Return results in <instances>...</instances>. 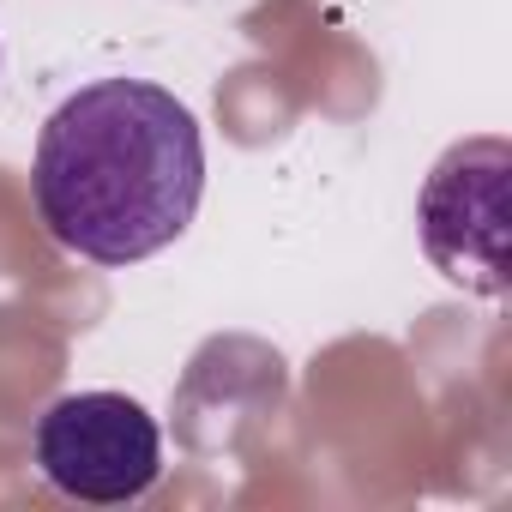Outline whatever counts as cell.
Segmentation results:
<instances>
[{
  "instance_id": "6da1fadb",
  "label": "cell",
  "mask_w": 512,
  "mask_h": 512,
  "mask_svg": "<svg viewBox=\"0 0 512 512\" xmlns=\"http://www.w3.org/2000/svg\"><path fill=\"white\" fill-rule=\"evenodd\" d=\"M31 193L67 253L91 266H139L181 241L199 211V121L163 85L97 79L43 121Z\"/></svg>"
},
{
  "instance_id": "7a4b0ae2",
  "label": "cell",
  "mask_w": 512,
  "mask_h": 512,
  "mask_svg": "<svg viewBox=\"0 0 512 512\" xmlns=\"http://www.w3.org/2000/svg\"><path fill=\"white\" fill-rule=\"evenodd\" d=\"M31 458L43 482L85 506L145 500L163 476V434L127 392H67L37 416Z\"/></svg>"
},
{
  "instance_id": "3957f363",
  "label": "cell",
  "mask_w": 512,
  "mask_h": 512,
  "mask_svg": "<svg viewBox=\"0 0 512 512\" xmlns=\"http://www.w3.org/2000/svg\"><path fill=\"white\" fill-rule=\"evenodd\" d=\"M506 175H512L506 139H464L434 163L416 205L428 260L452 284L482 296L506 290Z\"/></svg>"
}]
</instances>
